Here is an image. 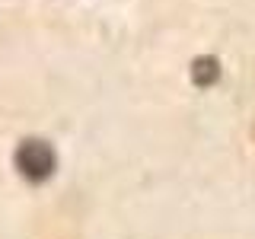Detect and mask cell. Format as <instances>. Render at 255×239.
<instances>
[{
    "label": "cell",
    "mask_w": 255,
    "mask_h": 239,
    "mask_svg": "<svg viewBox=\"0 0 255 239\" xmlns=\"http://www.w3.org/2000/svg\"><path fill=\"white\" fill-rule=\"evenodd\" d=\"M191 80H195L198 86H214L220 80V61L217 58H198L191 64Z\"/></svg>",
    "instance_id": "2"
},
{
    "label": "cell",
    "mask_w": 255,
    "mask_h": 239,
    "mask_svg": "<svg viewBox=\"0 0 255 239\" xmlns=\"http://www.w3.org/2000/svg\"><path fill=\"white\" fill-rule=\"evenodd\" d=\"M54 166H58V156H54V150L45 140H22L19 150H16V169L26 175L29 182L51 179Z\"/></svg>",
    "instance_id": "1"
}]
</instances>
